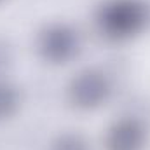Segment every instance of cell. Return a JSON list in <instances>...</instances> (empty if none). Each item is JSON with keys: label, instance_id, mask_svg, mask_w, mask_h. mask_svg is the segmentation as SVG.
Instances as JSON below:
<instances>
[{"label": "cell", "instance_id": "cell-6", "mask_svg": "<svg viewBox=\"0 0 150 150\" xmlns=\"http://www.w3.org/2000/svg\"><path fill=\"white\" fill-rule=\"evenodd\" d=\"M51 150H89V147H87L86 140L80 134L65 133V134H61L54 140Z\"/></svg>", "mask_w": 150, "mask_h": 150}, {"label": "cell", "instance_id": "cell-5", "mask_svg": "<svg viewBox=\"0 0 150 150\" xmlns=\"http://www.w3.org/2000/svg\"><path fill=\"white\" fill-rule=\"evenodd\" d=\"M18 107H19L18 89L7 80L0 79V120H5L11 115H14Z\"/></svg>", "mask_w": 150, "mask_h": 150}, {"label": "cell", "instance_id": "cell-1", "mask_svg": "<svg viewBox=\"0 0 150 150\" xmlns=\"http://www.w3.org/2000/svg\"><path fill=\"white\" fill-rule=\"evenodd\" d=\"M149 19L143 0H107L96 14L100 32L112 40H126L138 35Z\"/></svg>", "mask_w": 150, "mask_h": 150}, {"label": "cell", "instance_id": "cell-2", "mask_svg": "<svg viewBox=\"0 0 150 150\" xmlns=\"http://www.w3.org/2000/svg\"><path fill=\"white\" fill-rule=\"evenodd\" d=\"M112 94L108 75L98 68H86L75 75L68 86V98L77 108L91 110L101 107Z\"/></svg>", "mask_w": 150, "mask_h": 150}, {"label": "cell", "instance_id": "cell-3", "mask_svg": "<svg viewBox=\"0 0 150 150\" xmlns=\"http://www.w3.org/2000/svg\"><path fill=\"white\" fill-rule=\"evenodd\" d=\"M38 52L49 63H68L79 54L80 37L77 30L65 23H51L38 33Z\"/></svg>", "mask_w": 150, "mask_h": 150}, {"label": "cell", "instance_id": "cell-4", "mask_svg": "<svg viewBox=\"0 0 150 150\" xmlns=\"http://www.w3.org/2000/svg\"><path fill=\"white\" fill-rule=\"evenodd\" d=\"M147 145V127L134 117L113 122L107 134V150H143Z\"/></svg>", "mask_w": 150, "mask_h": 150}]
</instances>
